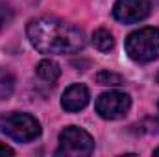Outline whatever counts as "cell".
I'll use <instances>...</instances> for the list:
<instances>
[{
    "label": "cell",
    "mask_w": 159,
    "mask_h": 157,
    "mask_svg": "<svg viewBox=\"0 0 159 157\" xmlns=\"http://www.w3.org/2000/svg\"><path fill=\"white\" fill-rule=\"evenodd\" d=\"M26 34L34 48L41 54H74L85 44L78 28L54 17H39L30 20Z\"/></svg>",
    "instance_id": "cell-1"
},
{
    "label": "cell",
    "mask_w": 159,
    "mask_h": 157,
    "mask_svg": "<svg viewBox=\"0 0 159 157\" xmlns=\"http://www.w3.org/2000/svg\"><path fill=\"white\" fill-rule=\"evenodd\" d=\"M126 52L137 63H152L159 57V28H141L128 35Z\"/></svg>",
    "instance_id": "cell-2"
},
{
    "label": "cell",
    "mask_w": 159,
    "mask_h": 157,
    "mask_svg": "<svg viewBox=\"0 0 159 157\" xmlns=\"http://www.w3.org/2000/svg\"><path fill=\"white\" fill-rule=\"evenodd\" d=\"M0 131L13 141L19 142H30L35 141L41 135V124L39 120L28 113H6L0 115Z\"/></svg>",
    "instance_id": "cell-3"
},
{
    "label": "cell",
    "mask_w": 159,
    "mask_h": 157,
    "mask_svg": "<svg viewBox=\"0 0 159 157\" xmlns=\"http://www.w3.org/2000/svg\"><path fill=\"white\" fill-rule=\"evenodd\" d=\"M94 150L93 137L78 126H67L59 133V150L57 155H91Z\"/></svg>",
    "instance_id": "cell-4"
},
{
    "label": "cell",
    "mask_w": 159,
    "mask_h": 157,
    "mask_svg": "<svg viewBox=\"0 0 159 157\" xmlns=\"http://www.w3.org/2000/svg\"><path fill=\"white\" fill-rule=\"evenodd\" d=\"M96 113L106 120L122 118L131 107V98L120 91H107L96 98Z\"/></svg>",
    "instance_id": "cell-5"
},
{
    "label": "cell",
    "mask_w": 159,
    "mask_h": 157,
    "mask_svg": "<svg viewBox=\"0 0 159 157\" xmlns=\"http://www.w3.org/2000/svg\"><path fill=\"white\" fill-rule=\"evenodd\" d=\"M113 15L124 24L139 22L150 15V0H117Z\"/></svg>",
    "instance_id": "cell-6"
},
{
    "label": "cell",
    "mask_w": 159,
    "mask_h": 157,
    "mask_svg": "<svg viewBox=\"0 0 159 157\" xmlns=\"http://www.w3.org/2000/svg\"><path fill=\"white\" fill-rule=\"evenodd\" d=\"M89 98H91L89 89H87L85 85H81V83H76V85H70V87L63 92V96H61V105H63L65 111L76 113V111H81V109L89 104Z\"/></svg>",
    "instance_id": "cell-7"
},
{
    "label": "cell",
    "mask_w": 159,
    "mask_h": 157,
    "mask_svg": "<svg viewBox=\"0 0 159 157\" xmlns=\"http://www.w3.org/2000/svg\"><path fill=\"white\" fill-rule=\"evenodd\" d=\"M35 70H37V76L46 83H56L57 78L61 76V69L54 59H43Z\"/></svg>",
    "instance_id": "cell-8"
},
{
    "label": "cell",
    "mask_w": 159,
    "mask_h": 157,
    "mask_svg": "<svg viewBox=\"0 0 159 157\" xmlns=\"http://www.w3.org/2000/svg\"><path fill=\"white\" fill-rule=\"evenodd\" d=\"M93 44H94V48L100 50V52H109V50L113 48L115 41H113V35H111L107 30L100 28V30H96V32L93 34Z\"/></svg>",
    "instance_id": "cell-9"
},
{
    "label": "cell",
    "mask_w": 159,
    "mask_h": 157,
    "mask_svg": "<svg viewBox=\"0 0 159 157\" xmlns=\"http://www.w3.org/2000/svg\"><path fill=\"white\" fill-rule=\"evenodd\" d=\"M96 81L98 85H106V87H119V85H124V78L120 74H115V72H109V70H102L96 74Z\"/></svg>",
    "instance_id": "cell-10"
},
{
    "label": "cell",
    "mask_w": 159,
    "mask_h": 157,
    "mask_svg": "<svg viewBox=\"0 0 159 157\" xmlns=\"http://www.w3.org/2000/svg\"><path fill=\"white\" fill-rule=\"evenodd\" d=\"M11 19H13V9H11L7 4L0 2V32L11 22Z\"/></svg>",
    "instance_id": "cell-11"
},
{
    "label": "cell",
    "mask_w": 159,
    "mask_h": 157,
    "mask_svg": "<svg viewBox=\"0 0 159 157\" xmlns=\"http://www.w3.org/2000/svg\"><path fill=\"white\" fill-rule=\"evenodd\" d=\"M11 87H13V79H11V76L6 72H2L0 74V96H7L9 92H11Z\"/></svg>",
    "instance_id": "cell-12"
},
{
    "label": "cell",
    "mask_w": 159,
    "mask_h": 157,
    "mask_svg": "<svg viewBox=\"0 0 159 157\" xmlns=\"http://www.w3.org/2000/svg\"><path fill=\"white\" fill-rule=\"evenodd\" d=\"M13 154H15V152H13L9 146H6V144H2V142H0V157H2V155H13Z\"/></svg>",
    "instance_id": "cell-13"
},
{
    "label": "cell",
    "mask_w": 159,
    "mask_h": 157,
    "mask_svg": "<svg viewBox=\"0 0 159 157\" xmlns=\"http://www.w3.org/2000/svg\"><path fill=\"white\" fill-rule=\"evenodd\" d=\"M154 155H159V148L157 150H154Z\"/></svg>",
    "instance_id": "cell-14"
},
{
    "label": "cell",
    "mask_w": 159,
    "mask_h": 157,
    "mask_svg": "<svg viewBox=\"0 0 159 157\" xmlns=\"http://www.w3.org/2000/svg\"><path fill=\"white\" fill-rule=\"evenodd\" d=\"M157 83H159V74H157Z\"/></svg>",
    "instance_id": "cell-15"
}]
</instances>
